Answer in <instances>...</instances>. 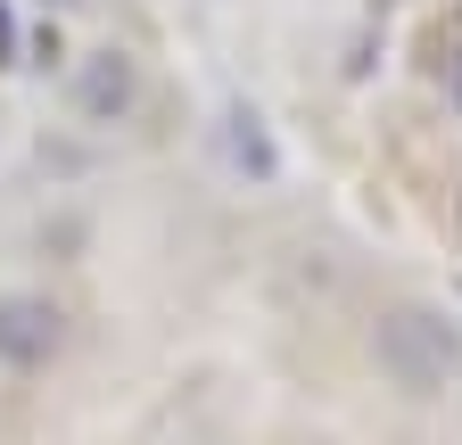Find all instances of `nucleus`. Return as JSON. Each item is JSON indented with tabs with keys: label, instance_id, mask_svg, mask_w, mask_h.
Returning <instances> with one entry per match:
<instances>
[{
	"label": "nucleus",
	"instance_id": "f257e3e1",
	"mask_svg": "<svg viewBox=\"0 0 462 445\" xmlns=\"http://www.w3.org/2000/svg\"><path fill=\"white\" fill-rule=\"evenodd\" d=\"M372 355H380V371L404 387V396H438V387L462 371V322L438 313V305H396L372 330Z\"/></svg>",
	"mask_w": 462,
	"mask_h": 445
},
{
	"label": "nucleus",
	"instance_id": "7ed1b4c3",
	"mask_svg": "<svg viewBox=\"0 0 462 445\" xmlns=\"http://www.w3.org/2000/svg\"><path fill=\"white\" fill-rule=\"evenodd\" d=\"M133 99H141L133 59H125V50H91L83 75H75V107H83L91 124H125V116H133Z\"/></svg>",
	"mask_w": 462,
	"mask_h": 445
},
{
	"label": "nucleus",
	"instance_id": "f03ea898",
	"mask_svg": "<svg viewBox=\"0 0 462 445\" xmlns=\"http://www.w3.org/2000/svg\"><path fill=\"white\" fill-rule=\"evenodd\" d=\"M67 347V313L50 297H0V363L9 371H33Z\"/></svg>",
	"mask_w": 462,
	"mask_h": 445
},
{
	"label": "nucleus",
	"instance_id": "20e7f679",
	"mask_svg": "<svg viewBox=\"0 0 462 445\" xmlns=\"http://www.w3.org/2000/svg\"><path fill=\"white\" fill-rule=\"evenodd\" d=\"M231 157H240L248 174H273V149H264V132H256V116H248V107L231 116Z\"/></svg>",
	"mask_w": 462,
	"mask_h": 445
}]
</instances>
